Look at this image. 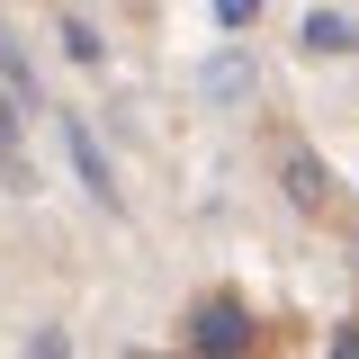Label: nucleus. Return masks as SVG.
<instances>
[{"instance_id": "1", "label": "nucleus", "mask_w": 359, "mask_h": 359, "mask_svg": "<svg viewBox=\"0 0 359 359\" xmlns=\"http://www.w3.org/2000/svg\"><path fill=\"white\" fill-rule=\"evenodd\" d=\"M189 351H198V359H243V351H252V314H243V297H207V306L189 314Z\"/></svg>"}, {"instance_id": "2", "label": "nucleus", "mask_w": 359, "mask_h": 359, "mask_svg": "<svg viewBox=\"0 0 359 359\" xmlns=\"http://www.w3.org/2000/svg\"><path fill=\"white\" fill-rule=\"evenodd\" d=\"M63 144H72V171L90 180V198H99V207H117V180H108V162H99V135H90L72 108H63Z\"/></svg>"}, {"instance_id": "3", "label": "nucleus", "mask_w": 359, "mask_h": 359, "mask_svg": "<svg viewBox=\"0 0 359 359\" xmlns=\"http://www.w3.org/2000/svg\"><path fill=\"white\" fill-rule=\"evenodd\" d=\"M18 117H27V108H18V90L0 81V171H9V189H36V171H27V144H18Z\"/></svg>"}, {"instance_id": "4", "label": "nucleus", "mask_w": 359, "mask_h": 359, "mask_svg": "<svg viewBox=\"0 0 359 359\" xmlns=\"http://www.w3.org/2000/svg\"><path fill=\"white\" fill-rule=\"evenodd\" d=\"M351 45H359V27L341 18V9H314L306 18V54H351Z\"/></svg>"}, {"instance_id": "5", "label": "nucleus", "mask_w": 359, "mask_h": 359, "mask_svg": "<svg viewBox=\"0 0 359 359\" xmlns=\"http://www.w3.org/2000/svg\"><path fill=\"white\" fill-rule=\"evenodd\" d=\"M0 81L18 90V108H27V117H36V108H45V99H36V63H27V54H18V45H9V36H0Z\"/></svg>"}, {"instance_id": "6", "label": "nucleus", "mask_w": 359, "mask_h": 359, "mask_svg": "<svg viewBox=\"0 0 359 359\" xmlns=\"http://www.w3.org/2000/svg\"><path fill=\"white\" fill-rule=\"evenodd\" d=\"M207 90H216V99H243V90H252V54H216V63H207Z\"/></svg>"}, {"instance_id": "7", "label": "nucleus", "mask_w": 359, "mask_h": 359, "mask_svg": "<svg viewBox=\"0 0 359 359\" xmlns=\"http://www.w3.org/2000/svg\"><path fill=\"white\" fill-rule=\"evenodd\" d=\"M287 198H297V207H323V171H314V153H287Z\"/></svg>"}, {"instance_id": "8", "label": "nucleus", "mask_w": 359, "mask_h": 359, "mask_svg": "<svg viewBox=\"0 0 359 359\" xmlns=\"http://www.w3.org/2000/svg\"><path fill=\"white\" fill-rule=\"evenodd\" d=\"M63 45H72V63H99V36H90L81 18H63Z\"/></svg>"}, {"instance_id": "9", "label": "nucleus", "mask_w": 359, "mask_h": 359, "mask_svg": "<svg viewBox=\"0 0 359 359\" xmlns=\"http://www.w3.org/2000/svg\"><path fill=\"white\" fill-rule=\"evenodd\" d=\"M216 18H224V27H252V18H261V0H216Z\"/></svg>"}, {"instance_id": "10", "label": "nucleus", "mask_w": 359, "mask_h": 359, "mask_svg": "<svg viewBox=\"0 0 359 359\" xmlns=\"http://www.w3.org/2000/svg\"><path fill=\"white\" fill-rule=\"evenodd\" d=\"M323 359H359V323H341V332H332V351Z\"/></svg>"}]
</instances>
